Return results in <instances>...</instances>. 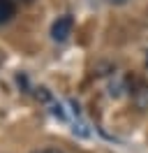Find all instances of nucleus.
Wrapping results in <instances>:
<instances>
[{
  "instance_id": "nucleus-1",
  "label": "nucleus",
  "mask_w": 148,
  "mask_h": 153,
  "mask_svg": "<svg viewBox=\"0 0 148 153\" xmlns=\"http://www.w3.org/2000/svg\"><path fill=\"white\" fill-rule=\"evenodd\" d=\"M74 30V19L72 14H63V16H58L53 21V26H51V37L53 42H65V39L72 35Z\"/></svg>"
},
{
  "instance_id": "nucleus-2",
  "label": "nucleus",
  "mask_w": 148,
  "mask_h": 153,
  "mask_svg": "<svg viewBox=\"0 0 148 153\" xmlns=\"http://www.w3.org/2000/svg\"><path fill=\"white\" fill-rule=\"evenodd\" d=\"M132 102L137 109L141 111H148V86H139L134 93H132Z\"/></svg>"
},
{
  "instance_id": "nucleus-3",
  "label": "nucleus",
  "mask_w": 148,
  "mask_h": 153,
  "mask_svg": "<svg viewBox=\"0 0 148 153\" xmlns=\"http://www.w3.org/2000/svg\"><path fill=\"white\" fill-rule=\"evenodd\" d=\"M12 14H14V5H12V0H0V23L9 21Z\"/></svg>"
},
{
  "instance_id": "nucleus-4",
  "label": "nucleus",
  "mask_w": 148,
  "mask_h": 153,
  "mask_svg": "<svg viewBox=\"0 0 148 153\" xmlns=\"http://www.w3.org/2000/svg\"><path fill=\"white\" fill-rule=\"evenodd\" d=\"M30 153H65L63 149H53V146H42V149H35Z\"/></svg>"
},
{
  "instance_id": "nucleus-5",
  "label": "nucleus",
  "mask_w": 148,
  "mask_h": 153,
  "mask_svg": "<svg viewBox=\"0 0 148 153\" xmlns=\"http://www.w3.org/2000/svg\"><path fill=\"white\" fill-rule=\"evenodd\" d=\"M107 5H113V7H123V5H127L130 0H104Z\"/></svg>"
},
{
  "instance_id": "nucleus-6",
  "label": "nucleus",
  "mask_w": 148,
  "mask_h": 153,
  "mask_svg": "<svg viewBox=\"0 0 148 153\" xmlns=\"http://www.w3.org/2000/svg\"><path fill=\"white\" fill-rule=\"evenodd\" d=\"M146 65H148V56H146Z\"/></svg>"
},
{
  "instance_id": "nucleus-7",
  "label": "nucleus",
  "mask_w": 148,
  "mask_h": 153,
  "mask_svg": "<svg viewBox=\"0 0 148 153\" xmlns=\"http://www.w3.org/2000/svg\"><path fill=\"white\" fill-rule=\"evenodd\" d=\"M26 2H33V0H26Z\"/></svg>"
}]
</instances>
